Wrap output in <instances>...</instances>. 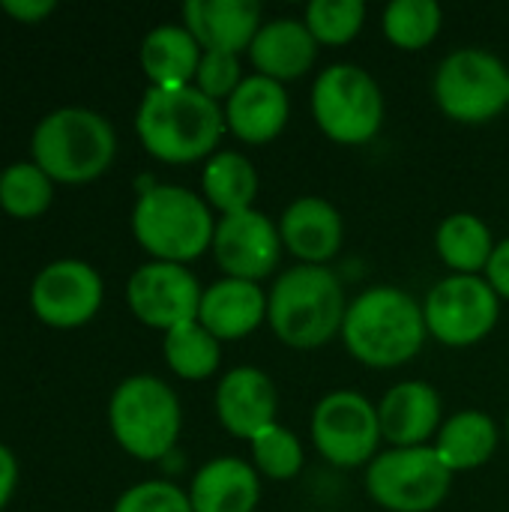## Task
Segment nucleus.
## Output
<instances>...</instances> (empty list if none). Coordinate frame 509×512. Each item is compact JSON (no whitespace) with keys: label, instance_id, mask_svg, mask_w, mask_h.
<instances>
[{"label":"nucleus","instance_id":"f257e3e1","mask_svg":"<svg viewBox=\"0 0 509 512\" xmlns=\"http://www.w3.org/2000/svg\"><path fill=\"white\" fill-rule=\"evenodd\" d=\"M339 336L357 363L399 369L420 354L429 336L423 303L396 285H372L348 303Z\"/></svg>","mask_w":509,"mask_h":512},{"label":"nucleus","instance_id":"f03ea898","mask_svg":"<svg viewBox=\"0 0 509 512\" xmlns=\"http://www.w3.org/2000/svg\"><path fill=\"white\" fill-rule=\"evenodd\" d=\"M225 129V108L195 84L147 87L135 114V132L144 150L171 165L213 156Z\"/></svg>","mask_w":509,"mask_h":512},{"label":"nucleus","instance_id":"7ed1b4c3","mask_svg":"<svg viewBox=\"0 0 509 512\" xmlns=\"http://www.w3.org/2000/svg\"><path fill=\"white\" fill-rule=\"evenodd\" d=\"M345 291L330 267L294 264L267 294V324L273 336L297 351L333 342L345 324Z\"/></svg>","mask_w":509,"mask_h":512},{"label":"nucleus","instance_id":"20e7f679","mask_svg":"<svg viewBox=\"0 0 509 512\" xmlns=\"http://www.w3.org/2000/svg\"><path fill=\"white\" fill-rule=\"evenodd\" d=\"M213 231L210 204L186 186H147L132 210V234L153 261L189 264L213 246Z\"/></svg>","mask_w":509,"mask_h":512},{"label":"nucleus","instance_id":"39448f33","mask_svg":"<svg viewBox=\"0 0 509 512\" xmlns=\"http://www.w3.org/2000/svg\"><path fill=\"white\" fill-rule=\"evenodd\" d=\"M30 153L51 180L87 183L108 171L117 153V135L102 114L69 105L39 120Z\"/></svg>","mask_w":509,"mask_h":512},{"label":"nucleus","instance_id":"423d86ee","mask_svg":"<svg viewBox=\"0 0 509 512\" xmlns=\"http://www.w3.org/2000/svg\"><path fill=\"white\" fill-rule=\"evenodd\" d=\"M114 441L141 462L165 459L183 426L177 393L156 375H132L120 381L108 402Z\"/></svg>","mask_w":509,"mask_h":512},{"label":"nucleus","instance_id":"0eeeda50","mask_svg":"<svg viewBox=\"0 0 509 512\" xmlns=\"http://www.w3.org/2000/svg\"><path fill=\"white\" fill-rule=\"evenodd\" d=\"M312 117L330 141L357 147L381 132L384 93L369 69L333 63L312 84Z\"/></svg>","mask_w":509,"mask_h":512},{"label":"nucleus","instance_id":"6e6552de","mask_svg":"<svg viewBox=\"0 0 509 512\" xmlns=\"http://www.w3.org/2000/svg\"><path fill=\"white\" fill-rule=\"evenodd\" d=\"M432 93L450 120L480 126L509 108V69L486 48H456L438 63Z\"/></svg>","mask_w":509,"mask_h":512},{"label":"nucleus","instance_id":"1a4fd4ad","mask_svg":"<svg viewBox=\"0 0 509 512\" xmlns=\"http://www.w3.org/2000/svg\"><path fill=\"white\" fill-rule=\"evenodd\" d=\"M453 486V474L435 447H390L366 465V492L387 512L438 510Z\"/></svg>","mask_w":509,"mask_h":512},{"label":"nucleus","instance_id":"9d476101","mask_svg":"<svg viewBox=\"0 0 509 512\" xmlns=\"http://www.w3.org/2000/svg\"><path fill=\"white\" fill-rule=\"evenodd\" d=\"M501 315V297L486 276H456L435 282L423 300L429 336L447 348H471L483 342Z\"/></svg>","mask_w":509,"mask_h":512},{"label":"nucleus","instance_id":"9b49d317","mask_svg":"<svg viewBox=\"0 0 509 512\" xmlns=\"http://www.w3.org/2000/svg\"><path fill=\"white\" fill-rule=\"evenodd\" d=\"M312 444L336 468H363L378 456L381 423L378 405L363 393L333 390L312 408Z\"/></svg>","mask_w":509,"mask_h":512},{"label":"nucleus","instance_id":"f8f14e48","mask_svg":"<svg viewBox=\"0 0 509 512\" xmlns=\"http://www.w3.org/2000/svg\"><path fill=\"white\" fill-rule=\"evenodd\" d=\"M201 294L204 288L198 276L186 264L171 261H150L138 267L126 285V303L132 315L162 333L198 321Z\"/></svg>","mask_w":509,"mask_h":512},{"label":"nucleus","instance_id":"ddd939ff","mask_svg":"<svg viewBox=\"0 0 509 512\" xmlns=\"http://www.w3.org/2000/svg\"><path fill=\"white\" fill-rule=\"evenodd\" d=\"M213 255L225 276L258 282L267 279L282 261V237L279 225L261 210H243L231 216H219L213 231Z\"/></svg>","mask_w":509,"mask_h":512},{"label":"nucleus","instance_id":"4468645a","mask_svg":"<svg viewBox=\"0 0 509 512\" xmlns=\"http://www.w3.org/2000/svg\"><path fill=\"white\" fill-rule=\"evenodd\" d=\"M30 306L51 327H81L102 306V279L87 261H51L30 285Z\"/></svg>","mask_w":509,"mask_h":512},{"label":"nucleus","instance_id":"2eb2a0df","mask_svg":"<svg viewBox=\"0 0 509 512\" xmlns=\"http://www.w3.org/2000/svg\"><path fill=\"white\" fill-rule=\"evenodd\" d=\"M216 417L219 426L240 441H252L258 432L276 423L279 393L267 372L255 366H237L216 384Z\"/></svg>","mask_w":509,"mask_h":512},{"label":"nucleus","instance_id":"dca6fc26","mask_svg":"<svg viewBox=\"0 0 509 512\" xmlns=\"http://www.w3.org/2000/svg\"><path fill=\"white\" fill-rule=\"evenodd\" d=\"M279 237H282V246L300 264L327 267V261H333L345 243L342 213L327 198L303 195L282 210Z\"/></svg>","mask_w":509,"mask_h":512},{"label":"nucleus","instance_id":"f3484780","mask_svg":"<svg viewBox=\"0 0 509 512\" xmlns=\"http://www.w3.org/2000/svg\"><path fill=\"white\" fill-rule=\"evenodd\" d=\"M291 117V99L285 84L258 72L246 75L243 84L225 102V126L243 144H270L282 135Z\"/></svg>","mask_w":509,"mask_h":512},{"label":"nucleus","instance_id":"a211bd4d","mask_svg":"<svg viewBox=\"0 0 509 512\" xmlns=\"http://www.w3.org/2000/svg\"><path fill=\"white\" fill-rule=\"evenodd\" d=\"M261 6L255 0H186L183 27L204 51L243 54L261 30Z\"/></svg>","mask_w":509,"mask_h":512},{"label":"nucleus","instance_id":"6ab92c4d","mask_svg":"<svg viewBox=\"0 0 509 512\" xmlns=\"http://www.w3.org/2000/svg\"><path fill=\"white\" fill-rule=\"evenodd\" d=\"M267 321V291L258 282L222 276L201 294L198 324L219 342H240Z\"/></svg>","mask_w":509,"mask_h":512},{"label":"nucleus","instance_id":"aec40b11","mask_svg":"<svg viewBox=\"0 0 509 512\" xmlns=\"http://www.w3.org/2000/svg\"><path fill=\"white\" fill-rule=\"evenodd\" d=\"M246 54L258 75L285 84V81L303 78L315 66L318 42L309 33L303 18L279 15L261 24Z\"/></svg>","mask_w":509,"mask_h":512},{"label":"nucleus","instance_id":"412c9836","mask_svg":"<svg viewBox=\"0 0 509 512\" xmlns=\"http://www.w3.org/2000/svg\"><path fill=\"white\" fill-rule=\"evenodd\" d=\"M378 423L390 447H426L441 429V396L426 381H402L378 402Z\"/></svg>","mask_w":509,"mask_h":512},{"label":"nucleus","instance_id":"4be33fe9","mask_svg":"<svg viewBox=\"0 0 509 512\" xmlns=\"http://www.w3.org/2000/svg\"><path fill=\"white\" fill-rule=\"evenodd\" d=\"M261 501V474L237 456H219L201 465L189 483L195 512H255Z\"/></svg>","mask_w":509,"mask_h":512},{"label":"nucleus","instance_id":"5701e85b","mask_svg":"<svg viewBox=\"0 0 509 512\" xmlns=\"http://www.w3.org/2000/svg\"><path fill=\"white\" fill-rule=\"evenodd\" d=\"M204 48L183 24H159L141 42V69L150 87H189Z\"/></svg>","mask_w":509,"mask_h":512},{"label":"nucleus","instance_id":"b1692460","mask_svg":"<svg viewBox=\"0 0 509 512\" xmlns=\"http://www.w3.org/2000/svg\"><path fill=\"white\" fill-rule=\"evenodd\" d=\"M501 444V432L495 420L477 408L453 414L447 423H441L435 435V453L444 462L450 474H465L483 468Z\"/></svg>","mask_w":509,"mask_h":512},{"label":"nucleus","instance_id":"393cba45","mask_svg":"<svg viewBox=\"0 0 509 512\" xmlns=\"http://www.w3.org/2000/svg\"><path fill=\"white\" fill-rule=\"evenodd\" d=\"M201 192L210 210L222 216L252 210L258 195V171L240 150H216L201 171Z\"/></svg>","mask_w":509,"mask_h":512},{"label":"nucleus","instance_id":"a878e982","mask_svg":"<svg viewBox=\"0 0 509 512\" xmlns=\"http://www.w3.org/2000/svg\"><path fill=\"white\" fill-rule=\"evenodd\" d=\"M495 246L489 225L474 213H453L435 231V252L456 276H483Z\"/></svg>","mask_w":509,"mask_h":512},{"label":"nucleus","instance_id":"bb28decb","mask_svg":"<svg viewBox=\"0 0 509 512\" xmlns=\"http://www.w3.org/2000/svg\"><path fill=\"white\" fill-rule=\"evenodd\" d=\"M162 354L168 369L183 381H204L210 378L222 363V342L204 330L198 321L180 324L165 333Z\"/></svg>","mask_w":509,"mask_h":512},{"label":"nucleus","instance_id":"cd10ccee","mask_svg":"<svg viewBox=\"0 0 509 512\" xmlns=\"http://www.w3.org/2000/svg\"><path fill=\"white\" fill-rule=\"evenodd\" d=\"M444 9L435 0H393L381 12L384 36L402 51H420L441 33Z\"/></svg>","mask_w":509,"mask_h":512},{"label":"nucleus","instance_id":"c85d7f7f","mask_svg":"<svg viewBox=\"0 0 509 512\" xmlns=\"http://www.w3.org/2000/svg\"><path fill=\"white\" fill-rule=\"evenodd\" d=\"M51 204V177L36 162H15L0 174V207L15 219H33Z\"/></svg>","mask_w":509,"mask_h":512},{"label":"nucleus","instance_id":"c756f323","mask_svg":"<svg viewBox=\"0 0 509 512\" xmlns=\"http://www.w3.org/2000/svg\"><path fill=\"white\" fill-rule=\"evenodd\" d=\"M249 450H252L255 471L273 483L294 480L303 471V444L282 423H273L264 432H258L249 441Z\"/></svg>","mask_w":509,"mask_h":512},{"label":"nucleus","instance_id":"7c9ffc66","mask_svg":"<svg viewBox=\"0 0 509 512\" xmlns=\"http://www.w3.org/2000/svg\"><path fill=\"white\" fill-rule=\"evenodd\" d=\"M303 21L318 45H348L366 21L363 0H312Z\"/></svg>","mask_w":509,"mask_h":512},{"label":"nucleus","instance_id":"2f4dec72","mask_svg":"<svg viewBox=\"0 0 509 512\" xmlns=\"http://www.w3.org/2000/svg\"><path fill=\"white\" fill-rule=\"evenodd\" d=\"M111 512H195L189 504V492L168 480H147L126 489Z\"/></svg>","mask_w":509,"mask_h":512},{"label":"nucleus","instance_id":"473e14b6","mask_svg":"<svg viewBox=\"0 0 509 512\" xmlns=\"http://www.w3.org/2000/svg\"><path fill=\"white\" fill-rule=\"evenodd\" d=\"M243 66L240 54H225V51H204L198 72H195V87L213 99V102H228L231 93L243 84Z\"/></svg>","mask_w":509,"mask_h":512},{"label":"nucleus","instance_id":"72a5a7b5","mask_svg":"<svg viewBox=\"0 0 509 512\" xmlns=\"http://www.w3.org/2000/svg\"><path fill=\"white\" fill-rule=\"evenodd\" d=\"M483 276H486V282L495 288V294L501 300H509V237L495 246L492 261H489V267H486Z\"/></svg>","mask_w":509,"mask_h":512},{"label":"nucleus","instance_id":"f704fd0d","mask_svg":"<svg viewBox=\"0 0 509 512\" xmlns=\"http://www.w3.org/2000/svg\"><path fill=\"white\" fill-rule=\"evenodd\" d=\"M3 12L12 15L15 21L33 24L42 21L48 12H54V0H3Z\"/></svg>","mask_w":509,"mask_h":512},{"label":"nucleus","instance_id":"c9c22d12","mask_svg":"<svg viewBox=\"0 0 509 512\" xmlns=\"http://www.w3.org/2000/svg\"><path fill=\"white\" fill-rule=\"evenodd\" d=\"M15 483H18V462L12 456V450L0 444V510L9 504Z\"/></svg>","mask_w":509,"mask_h":512},{"label":"nucleus","instance_id":"e433bc0d","mask_svg":"<svg viewBox=\"0 0 509 512\" xmlns=\"http://www.w3.org/2000/svg\"><path fill=\"white\" fill-rule=\"evenodd\" d=\"M507 444H509V417H507Z\"/></svg>","mask_w":509,"mask_h":512}]
</instances>
